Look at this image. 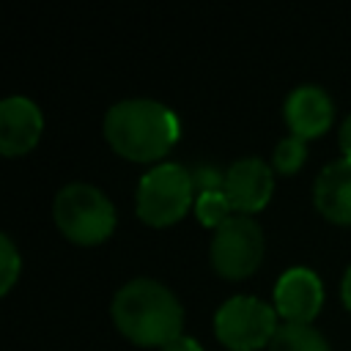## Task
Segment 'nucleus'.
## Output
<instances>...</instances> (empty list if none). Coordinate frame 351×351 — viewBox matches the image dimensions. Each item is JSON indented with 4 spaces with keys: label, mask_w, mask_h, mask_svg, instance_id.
<instances>
[{
    "label": "nucleus",
    "mask_w": 351,
    "mask_h": 351,
    "mask_svg": "<svg viewBox=\"0 0 351 351\" xmlns=\"http://www.w3.org/2000/svg\"><path fill=\"white\" fill-rule=\"evenodd\" d=\"M181 134V123L159 101L151 99H126L110 107L104 115V137L132 162H154L165 156Z\"/></svg>",
    "instance_id": "obj_1"
},
{
    "label": "nucleus",
    "mask_w": 351,
    "mask_h": 351,
    "mask_svg": "<svg viewBox=\"0 0 351 351\" xmlns=\"http://www.w3.org/2000/svg\"><path fill=\"white\" fill-rule=\"evenodd\" d=\"M112 321L137 346H167L181 337L184 310L156 280H132L112 299Z\"/></svg>",
    "instance_id": "obj_2"
},
{
    "label": "nucleus",
    "mask_w": 351,
    "mask_h": 351,
    "mask_svg": "<svg viewBox=\"0 0 351 351\" xmlns=\"http://www.w3.org/2000/svg\"><path fill=\"white\" fill-rule=\"evenodd\" d=\"M55 222L74 244H99L115 228V208L90 184H69L55 197Z\"/></svg>",
    "instance_id": "obj_3"
},
{
    "label": "nucleus",
    "mask_w": 351,
    "mask_h": 351,
    "mask_svg": "<svg viewBox=\"0 0 351 351\" xmlns=\"http://www.w3.org/2000/svg\"><path fill=\"white\" fill-rule=\"evenodd\" d=\"M195 181L181 165H159L140 178L137 186V217L145 225L165 228L178 222L192 206Z\"/></svg>",
    "instance_id": "obj_4"
},
{
    "label": "nucleus",
    "mask_w": 351,
    "mask_h": 351,
    "mask_svg": "<svg viewBox=\"0 0 351 351\" xmlns=\"http://www.w3.org/2000/svg\"><path fill=\"white\" fill-rule=\"evenodd\" d=\"M214 329L219 343L230 351H258L274 340L280 326L277 313L266 302L255 296H233L217 310Z\"/></svg>",
    "instance_id": "obj_5"
},
{
    "label": "nucleus",
    "mask_w": 351,
    "mask_h": 351,
    "mask_svg": "<svg viewBox=\"0 0 351 351\" xmlns=\"http://www.w3.org/2000/svg\"><path fill=\"white\" fill-rule=\"evenodd\" d=\"M263 258V230L247 214H233L214 230L211 266L228 280L250 277Z\"/></svg>",
    "instance_id": "obj_6"
},
{
    "label": "nucleus",
    "mask_w": 351,
    "mask_h": 351,
    "mask_svg": "<svg viewBox=\"0 0 351 351\" xmlns=\"http://www.w3.org/2000/svg\"><path fill=\"white\" fill-rule=\"evenodd\" d=\"M271 189H274L271 170H269V165H263L255 156L233 162L228 167V173L222 176V192H225L230 208L239 214L261 211L269 203Z\"/></svg>",
    "instance_id": "obj_7"
},
{
    "label": "nucleus",
    "mask_w": 351,
    "mask_h": 351,
    "mask_svg": "<svg viewBox=\"0 0 351 351\" xmlns=\"http://www.w3.org/2000/svg\"><path fill=\"white\" fill-rule=\"evenodd\" d=\"M324 302V288L315 271L310 269H288L274 288V307L277 315L285 318V324H302L310 326V321L318 315Z\"/></svg>",
    "instance_id": "obj_8"
},
{
    "label": "nucleus",
    "mask_w": 351,
    "mask_h": 351,
    "mask_svg": "<svg viewBox=\"0 0 351 351\" xmlns=\"http://www.w3.org/2000/svg\"><path fill=\"white\" fill-rule=\"evenodd\" d=\"M44 129L41 110L25 96H8L0 104V151L5 156L27 154Z\"/></svg>",
    "instance_id": "obj_9"
},
{
    "label": "nucleus",
    "mask_w": 351,
    "mask_h": 351,
    "mask_svg": "<svg viewBox=\"0 0 351 351\" xmlns=\"http://www.w3.org/2000/svg\"><path fill=\"white\" fill-rule=\"evenodd\" d=\"M285 121L293 137H318L332 123V99L318 85H302L285 101Z\"/></svg>",
    "instance_id": "obj_10"
},
{
    "label": "nucleus",
    "mask_w": 351,
    "mask_h": 351,
    "mask_svg": "<svg viewBox=\"0 0 351 351\" xmlns=\"http://www.w3.org/2000/svg\"><path fill=\"white\" fill-rule=\"evenodd\" d=\"M315 208L337 222V225H351V159H337L329 167L321 170L315 178Z\"/></svg>",
    "instance_id": "obj_11"
},
{
    "label": "nucleus",
    "mask_w": 351,
    "mask_h": 351,
    "mask_svg": "<svg viewBox=\"0 0 351 351\" xmlns=\"http://www.w3.org/2000/svg\"><path fill=\"white\" fill-rule=\"evenodd\" d=\"M269 351H329V343L313 329L302 324H285L277 329Z\"/></svg>",
    "instance_id": "obj_12"
},
{
    "label": "nucleus",
    "mask_w": 351,
    "mask_h": 351,
    "mask_svg": "<svg viewBox=\"0 0 351 351\" xmlns=\"http://www.w3.org/2000/svg\"><path fill=\"white\" fill-rule=\"evenodd\" d=\"M233 208H230V203H228V197H225V192L222 189H203L200 195H197V203H195V214H197V219L206 225V228H219L222 222H228L233 214H230Z\"/></svg>",
    "instance_id": "obj_13"
},
{
    "label": "nucleus",
    "mask_w": 351,
    "mask_h": 351,
    "mask_svg": "<svg viewBox=\"0 0 351 351\" xmlns=\"http://www.w3.org/2000/svg\"><path fill=\"white\" fill-rule=\"evenodd\" d=\"M304 154L307 151H304V140L302 137H285L274 148V167L282 176H291L304 165Z\"/></svg>",
    "instance_id": "obj_14"
},
{
    "label": "nucleus",
    "mask_w": 351,
    "mask_h": 351,
    "mask_svg": "<svg viewBox=\"0 0 351 351\" xmlns=\"http://www.w3.org/2000/svg\"><path fill=\"white\" fill-rule=\"evenodd\" d=\"M22 269L19 252L8 236H0V293H8Z\"/></svg>",
    "instance_id": "obj_15"
},
{
    "label": "nucleus",
    "mask_w": 351,
    "mask_h": 351,
    "mask_svg": "<svg viewBox=\"0 0 351 351\" xmlns=\"http://www.w3.org/2000/svg\"><path fill=\"white\" fill-rule=\"evenodd\" d=\"M162 351H203L200 346H197V340H192V337H176V340H170Z\"/></svg>",
    "instance_id": "obj_16"
},
{
    "label": "nucleus",
    "mask_w": 351,
    "mask_h": 351,
    "mask_svg": "<svg viewBox=\"0 0 351 351\" xmlns=\"http://www.w3.org/2000/svg\"><path fill=\"white\" fill-rule=\"evenodd\" d=\"M340 148H343V154H346V159H351V115L343 121V126H340Z\"/></svg>",
    "instance_id": "obj_17"
},
{
    "label": "nucleus",
    "mask_w": 351,
    "mask_h": 351,
    "mask_svg": "<svg viewBox=\"0 0 351 351\" xmlns=\"http://www.w3.org/2000/svg\"><path fill=\"white\" fill-rule=\"evenodd\" d=\"M340 293H343V302H346V307L351 310V266H348V271H346V277H343Z\"/></svg>",
    "instance_id": "obj_18"
}]
</instances>
